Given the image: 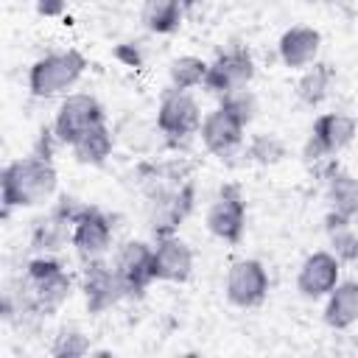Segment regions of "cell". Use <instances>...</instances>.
Segmentation results:
<instances>
[{
  "label": "cell",
  "instance_id": "cell-5",
  "mask_svg": "<svg viewBox=\"0 0 358 358\" xmlns=\"http://www.w3.org/2000/svg\"><path fill=\"white\" fill-rule=\"evenodd\" d=\"M252 76H255V59H252V53L246 48L235 45V48L218 53L215 62H210L207 78H204L201 87L207 92H213V95L221 98V95L238 90V87H246L252 81Z\"/></svg>",
  "mask_w": 358,
  "mask_h": 358
},
{
  "label": "cell",
  "instance_id": "cell-6",
  "mask_svg": "<svg viewBox=\"0 0 358 358\" xmlns=\"http://www.w3.org/2000/svg\"><path fill=\"white\" fill-rule=\"evenodd\" d=\"M243 227H246V201L241 196V187L227 182L221 185L218 196L207 210V229L227 243H238L243 238Z\"/></svg>",
  "mask_w": 358,
  "mask_h": 358
},
{
  "label": "cell",
  "instance_id": "cell-17",
  "mask_svg": "<svg viewBox=\"0 0 358 358\" xmlns=\"http://www.w3.org/2000/svg\"><path fill=\"white\" fill-rule=\"evenodd\" d=\"M112 148H115V137H112V131H109L106 123H98V126L87 129V131L70 145L76 162H81V165H103V162L109 159Z\"/></svg>",
  "mask_w": 358,
  "mask_h": 358
},
{
  "label": "cell",
  "instance_id": "cell-27",
  "mask_svg": "<svg viewBox=\"0 0 358 358\" xmlns=\"http://www.w3.org/2000/svg\"><path fill=\"white\" fill-rule=\"evenodd\" d=\"M84 210H87V204H84V201H78L76 196H67V193H64V196H59V201L53 204V210H50V213H53V215H59V218H62V221H67V224H76V221L81 218V213H84Z\"/></svg>",
  "mask_w": 358,
  "mask_h": 358
},
{
  "label": "cell",
  "instance_id": "cell-25",
  "mask_svg": "<svg viewBox=\"0 0 358 358\" xmlns=\"http://www.w3.org/2000/svg\"><path fill=\"white\" fill-rule=\"evenodd\" d=\"M246 154H249V159H255L260 165H277L285 157V145L274 134H255L246 145Z\"/></svg>",
  "mask_w": 358,
  "mask_h": 358
},
{
  "label": "cell",
  "instance_id": "cell-26",
  "mask_svg": "<svg viewBox=\"0 0 358 358\" xmlns=\"http://www.w3.org/2000/svg\"><path fill=\"white\" fill-rule=\"evenodd\" d=\"M221 109H227L232 117H238L243 126H249L255 112H257V101L246 87H238V90L221 95Z\"/></svg>",
  "mask_w": 358,
  "mask_h": 358
},
{
  "label": "cell",
  "instance_id": "cell-19",
  "mask_svg": "<svg viewBox=\"0 0 358 358\" xmlns=\"http://www.w3.org/2000/svg\"><path fill=\"white\" fill-rule=\"evenodd\" d=\"M182 0H143L140 20L151 34H173L182 22Z\"/></svg>",
  "mask_w": 358,
  "mask_h": 358
},
{
  "label": "cell",
  "instance_id": "cell-1",
  "mask_svg": "<svg viewBox=\"0 0 358 358\" xmlns=\"http://www.w3.org/2000/svg\"><path fill=\"white\" fill-rule=\"evenodd\" d=\"M53 190H56V168L50 159H42L36 154L8 162L0 173L3 213L14 207H36L48 201Z\"/></svg>",
  "mask_w": 358,
  "mask_h": 358
},
{
  "label": "cell",
  "instance_id": "cell-14",
  "mask_svg": "<svg viewBox=\"0 0 358 358\" xmlns=\"http://www.w3.org/2000/svg\"><path fill=\"white\" fill-rule=\"evenodd\" d=\"M319 45H322V36H319L316 28L294 25V28H288V31L280 36L277 53H280V59H282L285 67L299 70V67H308V64L316 62Z\"/></svg>",
  "mask_w": 358,
  "mask_h": 358
},
{
  "label": "cell",
  "instance_id": "cell-23",
  "mask_svg": "<svg viewBox=\"0 0 358 358\" xmlns=\"http://www.w3.org/2000/svg\"><path fill=\"white\" fill-rule=\"evenodd\" d=\"M330 81H333V70L330 64H313L296 84V95L302 103L308 106H319L324 98H327V90H330Z\"/></svg>",
  "mask_w": 358,
  "mask_h": 358
},
{
  "label": "cell",
  "instance_id": "cell-30",
  "mask_svg": "<svg viewBox=\"0 0 358 358\" xmlns=\"http://www.w3.org/2000/svg\"><path fill=\"white\" fill-rule=\"evenodd\" d=\"M199 3H201V0H182L185 8H193V6H199Z\"/></svg>",
  "mask_w": 358,
  "mask_h": 358
},
{
  "label": "cell",
  "instance_id": "cell-16",
  "mask_svg": "<svg viewBox=\"0 0 358 358\" xmlns=\"http://www.w3.org/2000/svg\"><path fill=\"white\" fill-rule=\"evenodd\" d=\"M358 322V282L344 280L327 294L324 324L333 330H347Z\"/></svg>",
  "mask_w": 358,
  "mask_h": 358
},
{
  "label": "cell",
  "instance_id": "cell-28",
  "mask_svg": "<svg viewBox=\"0 0 358 358\" xmlns=\"http://www.w3.org/2000/svg\"><path fill=\"white\" fill-rule=\"evenodd\" d=\"M115 59H120L126 67H140V62H143L140 48H137L134 42H123V45H117V48H115Z\"/></svg>",
  "mask_w": 358,
  "mask_h": 358
},
{
  "label": "cell",
  "instance_id": "cell-10",
  "mask_svg": "<svg viewBox=\"0 0 358 358\" xmlns=\"http://www.w3.org/2000/svg\"><path fill=\"white\" fill-rule=\"evenodd\" d=\"M70 243L76 246L81 260L103 257L109 252V246H112V221H109V215H103L98 207L87 204L81 218L73 224Z\"/></svg>",
  "mask_w": 358,
  "mask_h": 358
},
{
  "label": "cell",
  "instance_id": "cell-2",
  "mask_svg": "<svg viewBox=\"0 0 358 358\" xmlns=\"http://www.w3.org/2000/svg\"><path fill=\"white\" fill-rule=\"evenodd\" d=\"M87 70V59L78 50H56L36 59L28 70V90L36 98H53L67 92Z\"/></svg>",
  "mask_w": 358,
  "mask_h": 358
},
{
  "label": "cell",
  "instance_id": "cell-4",
  "mask_svg": "<svg viewBox=\"0 0 358 358\" xmlns=\"http://www.w3.org/2000/svg\"><path fill=\"white\" fill-rule=\"evenodd\" d=\"M98 123H106L103 106L98 103V98L87 95V92H73L62 101L56 120H53V131L62 140V145H73L87 129H92Z\"/></svg>",
  "mask_w": 358,
  "mask_h": 358
},
{
  "label": "cell",
  "instance_id": "cell-7",
  "mask_svg": "<svg viewBox=\"0 0 358 358\" xmlns=\"http://www.w3.org/2000/svg\"><path fill=\"white\" fill-rule=\"evenodd\" d=\"M151 257H154V246H148L145 241H126L117 249L112 266H115L129 299H140L145 294V288L154 282Z\"/></svg>",
  "mask_w": 358,
  "mask_h": 358
},
{
  "label": "cell",
  "instance_id": "cell-8",
  "mask_svg": "<svg viewBox=\"0 0 358 358\" xmlns=\"http://www.w3.org/2000/svg\"><path fill=\"white\" fill-rule=\"evenodd\" d=\"M268 294V271L260 260H235L227 271V299L235 308H257Z\"/></svg>",
  "mask_w": 358,
  "mask_h": 358
},
{
  "label": "cell",
  "instance_id": "cell-3",
  "mask_svg": "<svg viewBox=\"0 0 358 358\" xmlns=\"http://www.w3.org/2000/svg\"><path fill=\"white\" fill-rule=\"evenodd\" d=\"M157 129L165 134V140L171 145L190 140L201 129V109H199L196 98L187 90L165 92V98L159 101V109H157Z\"/></svg>",
  "mask_w": 358,
  "mask_h": 358
},
{
  "label": "cell",
  "instance_id": "cell-24",
  "mask_svg": "<svg viewBox=\"0 0 358 358\" xmlns=\"http://www.w3.org/2000/svg\"><path fill=\"white\" fill-rule=\"evenodd\" d=\"M87 352H90V338L78 327H62L50 344L53 358H81Z\"/></svg>",
  "mask_w": 358,
  "mask_h": 358
},
{
  "label": "cell",
  "instance_id": "cell-18",
  "mask_svg": "<svg viewBox=\"0 0 358 358\" xmlns=\"http://www.w3.org/2000/svg\"><path fill=\"white\" fill-rule=\"evenodd\" d=\"M324 232L330 238V246H333V255L341 260V263H355L358 260V232L352 229V218L330 210L324 215Z\"/></svg>",
  "mask_w": 358,
  "mask_h": 358
},
{
  "label": "cell",
  "instance_id": "cell-12",
  "mask_svg": "<svg viewBox=\"0 0 358 358\" xmlns=\"http://www.w3.org/2000/svg\"><path fill=\"white\" fill-rule=\"evenodd\" d=\"M193 271V252L190 246L176 238V235H168V238H157V246H154V257H151V274L154 280H162V282H185Z\"/></svg>",
  "mask_w": 358,
  "mask_h": 358
},
{
  "label": "cell",
  "instance_id": "cell-21",
  "mask_svg": "<svg viewBox=\"0 0 358 358\" xmlns=\"http://www.w3.org/2000/svg\"><path fill=\"white\" fill-rule=\"evenodd\" d=\"M70 235H73V224H67V221H62L59 215L50 213L48 218L36 221L34 235H31V246L39 249V252H56V249H62V243Z\"/></svg>",
  "mask_w": 358,
  "mask_h": 358
},
{
  "label": "cell",
  "instance_id": "cell-9",
  "mask_svg": "<svg viewBox=\"0 0 358 358\" xmlns=\"http://www.w3.org/2000/svg\"><path fill=\"white\" fill-rule=\"evenodd\" d=\"M81 291L87 296V310L90 313H103L112 305H117L126 291L123 282L115 271V266L103 263L101 257L95 260H84V274H81Z\"/></svg>",
  "mask_w": 358,
  "mask_h": 358
},
{
  "label": "cell",
  "instance_id": "cell-22",
  "mask_svg": "<svg viewBox=\"0 0 358 358\" xmlns=\"http://www.w3.org/2000/svg\"><path fill=\"white\" fill-rule=\"evenodd\" d=\"M207 62L199 59V56H179L171 62L168 67V78H171V87L173 90H193L199 84H204L207 78Z\"/></svg>",
  "mask_w": 358,
  "mask_h": 358
},
{
  "label": "cell",
  "instance_id": "cell-15",
  "mask_svg": "<svg viewBox=\"0 0 358 358\" xmlns=\"http://www.w3.org/2000/svg\"><path fill=\"white\" fill-rule=\"evenodd\" d=\"M355 131H358V123L350 115H344V112H324V115H319L313 120L310 137L319 140V145L333 157V154H338L341 148H347L352 143Z\"/></svg>",
  "mask_w": 358,
  "mask_h": 358
},
{
  "label": "cell",
  "instance_id": "cell-29",
  "mask_svg": "<svg viewBox=\"0 0 358 358\" xmlns=\"http://www.w3.org/2000/svg\"><path fill=\"white\" fill-rule=\"evenodd\" d=\"M34 3H36V11L42 17H59L67 6V0H34Z\"/></svg>",
  "mask_w": 358,
  "mask_h": 358
},
{
  "label": "cell",
  "instance_id": "cell-20",
  "mask_svg": "<svg viewBox=\"0 0 358 358\" xmlns=\"http://www.w3.org/2000/svg\"><path fill=\"white\" fill-rule=\"evenodd\" d=\"M327 201H330V210H336L347 218H355L358 215V179L352 173L336 168L327 176Z\"/></svg>",
  "mask_w": 358,
  "mask_h": 358
},
{
  "label": "cell",
  "instance_id": "cell-11",
  "mask_svg": "<svg viewBox=\"0 0 358 358\" xmlns=\"http://www.w3.org/2000/svg\"><path fill=\"white\" fill-rule=\"evenodd\" d=\"M338 271H341V260L333 252H313L305 257V263L299 266L296 274V291L305 299H319L327 296L336 285H338Z\"/></svg>",
  "mask_w": 358,
  "mask_h": 358
},
{
  "label": "cell",
  "instance_id": "cell-13",
  "mask_svg": "<svg viewBox=\"0 0 358 358\" xmlns=\"http://www.w3.org/2000/svg\"><path fill=\"white\" fill-rule=\"evenodd\" d=\"M243 123L238 120V117H232L227 109H213L204 120H201V129H199V134H201V143H204V148L210 151V154H215V157H227V154H232L241 143H243Z\"/></svg>",
  "mask_w": 358,
  "mask_h": 358
}]
</instances>
